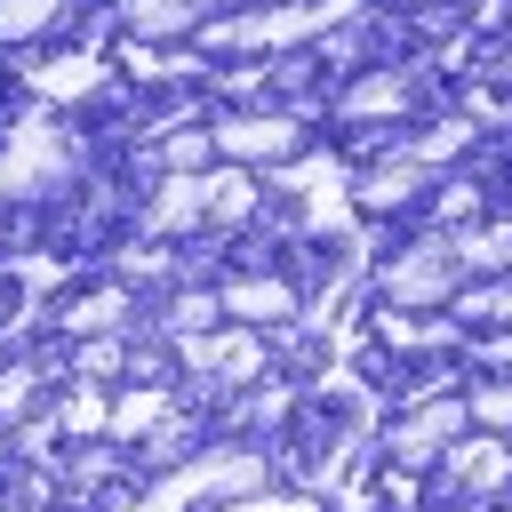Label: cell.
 Instances as JSON below:
<instances>
[{
    "label": "cell",
    "mask_w": 512,
    "mask_h": 512,
    "mask_svg": "<svg viewBox=\"0 0 512 512\" xmlns=\"http://www.w3.org/2000/svg\"><path fill=\"white\" fill-rule=\"evenodd\" d=\"M424 184H432V168H424L416 152H384V160H368V168L352 176V208H360V216H400V208L424 200Z\"/></svg>",
    "instance_id": "52a82bcc"
},
{
    "label": "cell",
    "mask_w": 512,
    "mask_h": 512,
    "mask_svg": "<svg viewBox=\"0 0 512 512\" xmlns=\"http://www.w3.org/2000/svg\"><path fill=\"white\" fill-rule=\"evenodd\" d=\"M216 152L232 168H288V160H304V112H224Z\"/></svg>",
    "instance_id": "5b68a950"
},
{
    "label": "cell",
    "mask_w": 512,
    "mask_h": 512,
    "mask_svg": "<svg viewBox=\"0 0 512 512\" xmlns=\"http://www.w3.org/2000/svg\"><path fill=\"white\" fill-rule=\"evenodd\" d=\"M248 488H264V456L248 448V440H232V448H200L192 464H176L136 512H192V504H208V496H224V504H240ZM216 504V512H224Z\"/></svg>",
    "instance_id": "7a4b0ae2"
},
{
    "label": "cell",
    "mask_w": 512,
    "mask_h": 512,
    "mask_svg": "<svg viewBox=\"0 0 512 512\" xmlns=\"http://www.w3.org/2000/svg\"><path fill=\"white\" fill-rule=\"evenodd\" d=\"M192 224H216V168L208 176H160V192L144 208V232H192Z\"/></svg>",
    "instance_id": "30bf717a"
},
{
    "label": "cell",
    "mask_w": 512,
    "mask_h": 512,
    "mask_svg": "<svg viewBox=\"0 0 512 512\" xmlns=\"http://www.w3.org/2000/svg\"><path fill=\"white\" fill-rule=\"evenodd\" d=\"M160 424H168V392H160V384H144V392H128V400L104 408L112 448H128V440H144V432H160Z\"/></svg>",
    "instance_id": "5bb4252c"
},
{
    "label": "cell",
    "mask_w": 512,
    "mask_h": 512,
    "mask_svg": "<svg viewBox=\"0 0 512 512\" xmlns=\"http://www.w3.org/2000/svg\"><path fill=\"white\" fill-rule=\"evenodd\" d=\"M8 512H16V504H8Z\"/></svg>",
    "instance_id": "603a6c76"
},
{
    "label": "cell",
    "mask_w": 512,
    "mask_h": 512,
    "mask_svg": "<svg viewBox=\"0 0 512 512\" xmlns=\"http://www.w3.org/2000/svg\"><path fill=\"white\" fill-rule=\"evenodd\" d=\"M464 424H472V408H464V400H432V408H416L408 424H392V432H384V456H392V464H408V472L448 464Z\"/></svg>",
    "instance_id": "8992f818"
},
{
    "label": "cell",
    "mask_w": 512,
    "mask_h": 512,
    "mask_svg": "<svg viewBox=\"0 0 512 512\" xmlns=\"http://www.w3.org/2000/svg\"><path fill=\"white\" fill-rule=\"evenodd\" d=\"M0 240H8V216H0Z\"/></svg>",
    "instance_id": "44dd1931"
},
{
    "label": "cell",
    "mask_w": 512,
    "mask_h": 512,
    "mask_svg": "<svg viewBox=\"0 0 512 512\" xmlns=\"http://www.w3.org/2000/svg\"><path fill=\"white\" fill-rule=\"evenodd\" d=\"M456 312H464L472 328H496V320L512 328V280H496V288H464V296H456Z\"/></svg>",
    "instance_id": "2e32d148"
},
{
    "label": "cell",
    "mask_w": 512,
    "mask_h": 512,
    "mask_svg": "<svg viewBox=\"0 0 512 512\" xmlns=\"http://www.w3.org/2000/svg\"><path fill=\"white\" fill-rule=\"evenodd\" d=\"M128 312H136L128 288H88V296H72V304L56 312V328L80 336V344H96V336H128Z\"/></svg>",
    "instance_id": "8fae6325"
},
{
    "label": "cell",
    "mask_w": 512,
    "mask_h": 512,
    "mask_svg": "<svg viewBox=\"0 0 512 512\" xmlns=\"http://www.w3.org/2000/svg\"><path fill=\"white\" fill-rule=\"evenodd\" d=\"M464 248H456V232H432V240H416V248H400L384 272H376V288L392 296V304H448V296H464Z\"/></svg>",
    "instance_id": "277c9868"
},
{
    "label": "cell",
    "mask_w": 512,
    "mask_h": 512,
    "mask_svg": "<svg viewBox=\"0 0 512 512\" xmlns=\"http://www.w3.org/2000/svg\"><path fill=\"white\" fill-rule=\"evenodd\" d=\"M72 168H80V152L56 128V112L8 120V136H0V200H48V192L72 184Z\"/></svg>",
    "instance_id": "6da1fadb"
},
{
    "label": "cell",
    "mask_w": 512,
    "mask_h": 512,
    "mask_svg": "<svg viewBox=\"0 0 512 512\" xmlns=\"http://www.w3.org/2000/svg\"><path fill=\"white\" fill-rule=\"evenodd\" d=\"M208 8H216V0H120V24L152 48V40H184V32H200Z\"/></svg>",
    "instance_id": "7c38bea8"
},
{
    "label": "cell",
    "mask_w": 512,
    "mask_h": 512,
    "mask_svg": "<svg viewBox=\"0 0 512 512\" xmlns=\"http://www.w3.org/2000/svg\"><path fill=\"white\" fill-rule=\"evenodd\" d=\"M416 8H432V0H416Z\"/></svg>",
    "instance_id": "7402d4cb"
},
{
    "label": "cell",
    "mask_w": 512,
    "mask_h": 512,
    "mask_svg": "<svg viewBox=\"0 0 512 512\" xmlns=\"http://www.w3.org/2000/svg\"><path fill=\"white\" fill-rule=\"evenodd\" d=\"M440 216H448V224H472V216H480V184H448V192H440Z\"/></svg>",
    "instance_id": "d6986e66"
},
{
    "label": "cell",
    "mask_w": 512,
    "mask_h": 512,
    "mask_svg": "<svg viewBox=\"0 0 512 512\" xmlns=\"http://www.w3.org/2000/svg\"><path fill=\"white\" fill-rule=\"evenodd\" d=\"M472 424H488V432H504L512 440V376H488V384H472Z\"/></svg>",
    "instance_id": "9a60e30c"
},
{
    "label": "cell",
    "mask_w": 512,
    "mask_h": 512,
    "mask_svg": "<svg viewBox=\"0 0 512 512\" xmlns=\"http://www.w3.org/2000/svg\"><path fill=\"white\" fill-rule=\"evenodd\" d=\"M272 192L296 208L304 240H344L352 232V184H344V160L336 152H312V160L272 168Z\"/></svg>",
    "instance_id": "3957f363"
},
{
    "label": "cell",
    "mask_w": 512,
    "mask_h": 512,
    "mask_svg": "<svg viewBox=\"0 0 512 512\" xmlns=\"http://www.w3.org/2000/svg\"><path fill=\"white\" fill-rule=\"evenodd\" d=\"M32 88H40L48 104H72V96H96V88H104V56H96V48H64V56H48V64H32Z\"/></svg>",
    "instance_id": "4fadbf2b"
},
{
    "label": "cell",
    "mask_w": 512,
    "mask_h": 512,
    "mask_svg": "<svg viewBox=\"0 0 512 512\" xmlns=\"http://www.w3.org/2000/svg\"><path fill=\"white\" fill-rule=\"evenodd\" d=\"M216 296H224V320H232V328H288V320L304 312V296H296L288 280H272V272H256V280L240 272V280H224Z\"/></svg>",
    "instance_id": "ba28073f"
},
{
    "label": "cell",
    "mask_w": 512,
    "mask_h": 512,
    "mask_svg": "<svg viewBox=\"0 0 512 512\" xmlns=\"http://www.w3.org/2000/svg\"><path fill=\"white\" fill-rule=\"evenodd\" d=\"M32 392H40V368H24V360H16V368H0V416H8V408H24Z\"/></svg>",
    "instance_id": "ac0fdd59"
},
{
    "label": "cell",
    "mask_w": 512,
    "mask_h": 512,
    "mask_svg": "<svg viewBox=\"0 0 512 512\" xmlns=\"http://www.w3.org/2000/svg\"><path fill=\"white\" fill-rule=\"evenodd\" d=\"M72 0H0V40H32L48 16H64Z\"/></svg>",
    "instance_id": "e0dca14e"
},
{
    "label": "cell",
    "mask_w": 512,
    "mask_h": 512,
    "mask_svg": "<svg viewBox=\"0 0 512 512\" xmlns=\"http://www.w3.org/2000/svg\"><path fill=\"white\" fill-rule=\"evenodd\" d=\"M216 8H232V16H240V8H256V0H216Z\"/></svg>",
    "instance_id": "ffe728a7"
},
{
    "label": "cell",
    "mask_w": 512,
    "mask_h": 512,
    "mask_svg": "<svg viewBox=\"0 0 512 512\" xmlns=\"http://www.w3.org/2000/svg\"><path fill=\"white\" fill-rule=\"evenodd\" d=\"M408 104H416V88H408V72H392V64H376V72H360L352 88H336V112H344V120H360V128H384V120H408Z\"/></svg>",
    "instance_id": "9c48e42d"
}]
</instances>
